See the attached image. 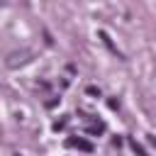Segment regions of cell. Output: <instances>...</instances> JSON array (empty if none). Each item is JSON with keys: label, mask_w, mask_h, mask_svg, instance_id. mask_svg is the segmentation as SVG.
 <instances>
[{"label": "cell", "mask_w": 156, "mask_h": 156, "mask_svg": "<svg viewBox=\"0 0 156 156\" xmlns=\"http://www.w3.org/2000/svg\"><path fill=\"white\" fill-rule=\"evenodd\" d=\"M27 56H29V51H22L20 56H12V58H10L7 63H10V66H17V63H24V61H27Z\"/></svg>", "instance_id": "7a4b0ae2"}, {"label": "cell", "mask_w": 156, "mask_h": 156, "mask_svg": "<svg viewBox=\"0 0 156 156\" xmlns=\"http://www.w3.org/2000/svg\"><path fill=\"white\" fill-rule=\"evenodd\" d=\"M66 146H71V149H78V151H85V154H93V144L88 141V139H83V136H68L66 139Z\"/></svg>", "instance_id": "6da1fadb"}, {"label": "cell", "mask_w": 156, "mask_h": 156, "mask_svg": "<svg viewBox=\"0 0 156 156\" xmlns=\"http://www.w3.org/2000/svg\"><path fill=\"white\" fill-rule=\"evenodd\" d=\"M129 144H132V149H134V154H136V156H146V151H144V146H141V144H136V139H132Z\"/></svg>", "instance_id": "3957f363"}, {"label": "cell", "mask_w": 156, "mask_h": 156, "mask_svg": "<svg viewBox=\"0 0 156 156\" xmlns=\"http://www.w3.org/2000/svg\"><path fill=\"white\" fill-rule=\"evenodd\" d=\"M90 132H105V124L102 122H93L90 124Z\"/></svg>", "instance_id": "277c9868"}]
</instances>
